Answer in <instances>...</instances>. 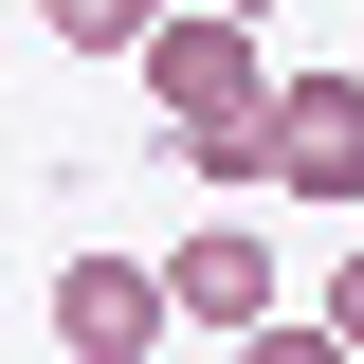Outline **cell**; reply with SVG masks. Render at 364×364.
<instances>
[{
  "mask_svg": "<svg viewBox=\"0 0 364 364\" xmlns=\"http://www.w3.org/2000/svg\"><path fill=\"white\" fill-rule=\"evenodd\" d=\"M237 18H273V0H237Z\"/></svg>",
  "mask_w": 364,
  "mask_h": 364,
  "instance_id": "52a82bcc",
  "label": "cell"
},
{
  "mask_svg": "<svg viewBox=\"0 0 364 364\" xmlns=\"http://www.w3.org/2000/svg\"><path fill=\"white\" fill-rule=\"evenodd\" d=\"M37 328L73 364H146L182 328V291H164V255H55V291H37Z\"/></svg>",
  "mask_w": 364,
  "mask_h": 364,
  "instance_id": "6da1fadb",
  "label": "cell"
},
{
  "mask_svg": "<svg viewBox=\"0 0 364 364\" xmlns=\"http://www.w3.org/2000/svg\"><path fill=\"white\" fill-rule=\"evenodd\" d=\"M237 364H364V346H346V328H328V310H310V328L273 310V328H237Z\"/></svg>",
  "mask_w": 364,
  "mask_h": 364,
  "instance_id": "5b68a950",
  "label": "cell"
},
{
  "mask_svg": "<svg viewBox=\"0 0 364 364\" xmlns=\"http://www.w3.org/2000/svg\"><path fill=\"white\" fill-rule=\"evenodd\" d=\"M273 182H291V200H328V219H364V55L273 91Z\"/></svg>",
  "mask_w": 364,
  "mask_h": 364,
  "instance_id": "7a4b0ae2",
  "label": "cell"
},
{
  "mask_svg": "<svg viewBox=\"0 0 364 364\" xmlns=\"http://www.w3.org/2000/svg\"><path fill=\"white\" fill-rule=\"evenodd\" d=\"M310 310H328V328H346V346H364V237H346V255H328V291H310Z\"/></svg>",
  "mask_w": 364,
  "mask_h": 364,
  "instance_id": "8992f818",
  "label": "cell"
},
{
  "mask_svg": "<svg viewBox=\"0 0 364 364\" xmlns=\"http://www.w3.org/2000/svg\"><path fill=\"white\" fill-rule=\"evenodd\" d=\"M164 18H182V0H37V37H55V55H146Z\"/></svg>",
  "mask_w": 364,
  "mask_h": 364,
  "instance_id": "277c9868",
  "label": "cell"
},
{
  "mask_svg": "<svg viewBox=\"0 0 364 364\" xmlns=\"http://www.w3.org/2000/svg\"><path fill=\"white\" fill-rule=\"evenodd\" d=\"M164 291H182V328H219V346H237V328H273V291H291V273L255 255V219H219V200H200V237L164 255Z\"/></svg>",
  "mask_w": 364,
  "mask_h": 364,
  "instance_id": "3957f363",
  "label": "cell"
}]
</instances>
